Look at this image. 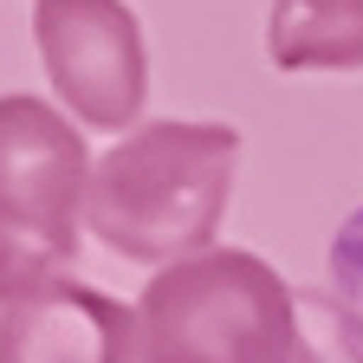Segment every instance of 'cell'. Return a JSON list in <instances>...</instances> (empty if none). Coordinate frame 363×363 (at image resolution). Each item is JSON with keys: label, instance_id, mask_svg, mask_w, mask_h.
I'll return each mask as SVG.
<instances>
[{"label": "cell", "instance_id": "obj_1", "mask_svg": "<svg viewBox=\"0 0 363 363\" xmlns=\"http://www.w3.org/2000/svg\"><path fill=\"white\" fill-rule=\"evenodd\" d=\"M337 311L344 305H331V325ZM136 363H363V318L325 350L318 298L292 292L259 253L201 247L162 259L143 286Z\"/></svg>", "mask_w": 363, "mask_h": 363}, {"label": "cell", "instance_id": "obj_3", "mask_svg": "<svg viewBox=\"0 0 363 363\" xmlns=\"http://www.w3.org/2000/svg\"><path fill=\"white\" fill-rule=\"evenodd\" d=\"M91 150L45 98H0V298L78 259Z\"/></svg>", "mask_w": 363, "mask_h": 363}, {"label": "cell", "instance_id": "obj_5", "mask_svg": "<svg viewBox=\"0 0 363 363\" xmlns=\"http://www.w3.org/2000/svg\"><path fill=\"white\" fill-rule=\"evenodd\" d=\"M0 363H136V311L78 272L0 298Z\"/></svg>", "mask_w": 363, "mask_h": 363}, {"label": "cell", "instance_id": "obj_4", "mask_svg": "<svg viewBox=\"0 0 363 363\" xmlns=\"http://www.w3.org/2000/svg\"><path fill=\"white\" fill-rule=\"evenodd\" d=\"M33 39L59 104L84 130H130L150 98L143 20L123 0H39Z\"/></svg>", "mask_w": 363, "mask_h": 363}, {"label": "cell", "instance_id": "obj_6", "mask_svg": "<svg viewBox=\"0 0 363 363\" xmlns=\"http://www.w3.org/2000/svg\"><path fill=\"white\" fill-rule=\"evenodd\" d=\"M266 59L279 72H363V0H272Z\"/></svg>", "mask_w": 363, "mask_h": 363}, {"label": "cell", "instance_id": "obj_2", "mask_svg": "<svg viewBox=\"0 0 363 363\" xmlns=\"http://www.w3.org/2000/svg\"><path fill=\"white\" fill-rule=\"evenodd\" d=\"M240 130L234 123H130L117 150H104L84 175V227L117 259L162 266L201 253L220 234L234 195Z\"/></svg>", "mask_w": 363, "mask_h": 363}]
</instances>
